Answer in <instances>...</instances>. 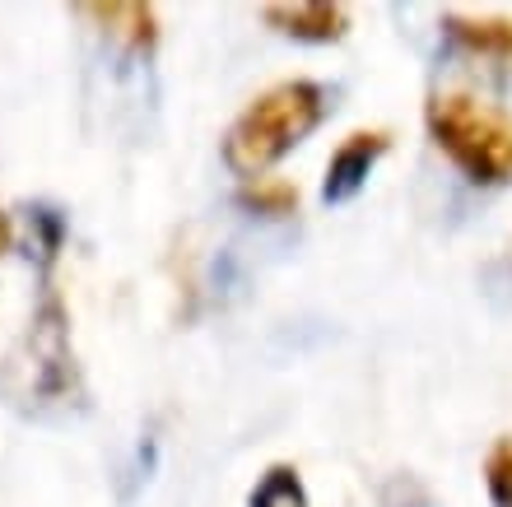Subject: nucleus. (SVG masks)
Here are the masks:
<instances>
[{"label": "nucleus", "mask_w": 512, "mask_h": 507, "mask_svg": "<svg viewBox=\"0 0 512 507\" xmlns=\"http://www.w3.org/2000/svg\"><path fill=\"white\" fill-rule=\"evenodd\" d=\"M5 247H10V219H5V210H0V256H5Z\"/></svg>", "instance_id": "obj_11"}, {"label": "nucleus", "mask_w": 512, "mask_h": 507, "mask_svg": "<svg viewBox=\"0 0 512 507\" xmlns=\"http://www.w3.org/2000/svg\"><path fill=\"white\" fill-rule=\"evenodd\" d=\"M382 154H387V131H359V135H350V140L331 154V163H326L322 196L331 205L354 201V196L364 191L368 173H373V163H378Z\"/></svg>", "instance_id": "obj_3"}, {"label": "nucleus", "mask_w": 512, "mask_h": 507, "mask_svg": "<svg viewBox=\"0 0 512 507\" xmlns=\"http://www.w3.org/2000/svg\"><path fill=\"white\" fill-rule=\"evenodd\" d=\"M326 117V94L312 80H289L275 84L233 121L229 140H224V163L238 177L256 182L270 163H280L303 135L317 131V121Z\"/></svg>", "instance_id": "obj_1"}, {"label": "nucleus", "mask_w": 512, "mask_h": 507, "mask_svg": "<svg viewBox=\"0 0 512 507\" xmlns=\"http://www.w3.org/2000/svg\"><path fill=\"white\" fill-rule=\"evenodd\" d=\"M266 24H275L280 33L298 42H336L345 38L350 28V14L345 5H331V0H298V5H266Z\"/></svg>", "instance_id": "obj_4"}, {"label": "nucleus", "mask_w": 512, "mask_h": 507, "mask_svg": "<svg viewBox=\"0 0 512 507\" xmlns=\"http://www.w3.org/2000/svg\"><path fill=\"white\" fill-rule=\"evenodd\" d=\"M89 19L108 24L112 38H122L135 52H149L159 42V19H154V5H140V0H112V5H89Z\"/></svg>", "instance_id": "obj_5"}, {"label": "nucleus", "mask_w": 512, "mask_h": 507, "mask_svg": "<svg viewBox=\"0 0 512 507\" xmlns=\"http://www.w3.org/2000/svg\"><path fill=\"white\" fill-rule=\"evenodd\" d=\"M447 33L475 56L512 61V19H466V14H447Z\"/></svg>", "instance_id": "obj_6"}, {"label": "nucleus", "mask_w": 512, "mask_h": 507, "mask_svg": "<svg viewBox=\"0 0 512 507\" xmlns=\"http://www.w3.org/2000/svg\"><path fill=\"white\" fill-rule=\"evenodd\" d=\"M485 489L494 507H512V433H503L485 456Z\"/></svg>", "instance_id": "obj_9"}, {"label": "nucleus", "mask_w": 512, "mask_h": 507, "mask_svg": "<svg viewBox=\"0 0 512 507\" xmlns=\"http://www.w3.org/2000/svg\"><path fill=\"white\" fill-rule=\"evenodd\" d=\"M382 507H433V498L424 494L415 480H396L387 489V503H382Z\"/></svg>", "instance_id": "obj_10"}, {"label": "nucleus", "mask_w": 512, "mask_h": 507, "mask_svg": "<svg viewBox=\"0 0 512 507\" xmlns=\"http://www.w3.org/2000/svg\"><path fill=\"white\" fill-rule=\"evenodd\" d=\"M252 507H308L303 480L294 466H270L261 475V484L252 489Z\"/></svg>", "instance_id": "obj_7"}, {"label": "nucleus", "mask_w": 512, "mask_h": 507, "mask_svg": "<svg viewBox=\"0 0 512 507\" xmlns=\"http://www.w3.org/2000/svg\"><path fill=\"white\" fill-rule=\"evenodd\" d=\"M429 131L471 182H512V117L475 94H433Z\"/></svg>", "instance_id": "obj_2"}, {"label": "nucleus", "mask_w": 512, "mask_h": 507, "mask_svg": "<svg viewBox=\"0 0 512 507\" xmlns=\"http://www.w3.org/2000/svg\"><path fill=\"white\" fill-rule=\"evenodd\" d=\"M243 205L256 214H294L298 187L294 182H280V177H256V182L243 187Z\"/></svg>", "instance_id": "obj_8"}]
</instances>
